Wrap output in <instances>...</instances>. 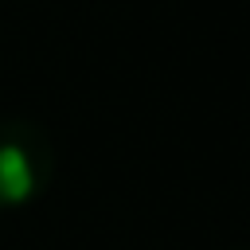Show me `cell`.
Segmentation results:
<instances>
[{"label": "cell", "mask_w": 250, "mask_h": 250, "mask_svg": "<svg viewBox=\"0 0 250 250\" xmlns=\"http://www.w3.org/2000/svg\"><path fill=\"white\" fill-rule=\"evenodd\" d=\"M230 250H250V246H230Z\"/></svg>", "instance_id": "2"}, {"label": "cell", "mask_w": 250, "mask_h": 250, "mask_svg": "<svg viewBox=\"0 0 250 250\" xmlns=\"http://www.w3.org/2000/svg\"><path fill=\"white\" fill-rule=\"evenodd\" d=\"M55 176V145L31 117H0V211L35 203Z\"/></svg>", "instance_id": "1"}]
</instances>
